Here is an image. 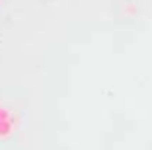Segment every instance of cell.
<instances>
[{
    "label": "cell",
    "mask_w": 152,
    "mask_h": 150,
    "mask_svg": "<svg viewBox=\"0 0 152 150\" xmlns=\"http://www.w3.org/2000/svg\"><path fill=\"white\" fill-rule=\"evenodd\" d=\"M14 132V123L12 119L8 121H0V140H4V138H10Z\"/></svg>",
    "instance_id": "obj_1"
},
{
    "label": "cell",
    "mask_w": 152,
    "mask_h": 150,
    "mask_svg": "<svg viewBox=\"0 0 152 150\" xmlns=\"http://www.w3.org/2000/svg\"><path fill=\"white\" fill-rule=\"evenodd\" d=\"M8 119H12V111H10L8 107L0 105V121H8Z\"/></svg>",
    "instance_id": "obj_2"
}]
</instances>
